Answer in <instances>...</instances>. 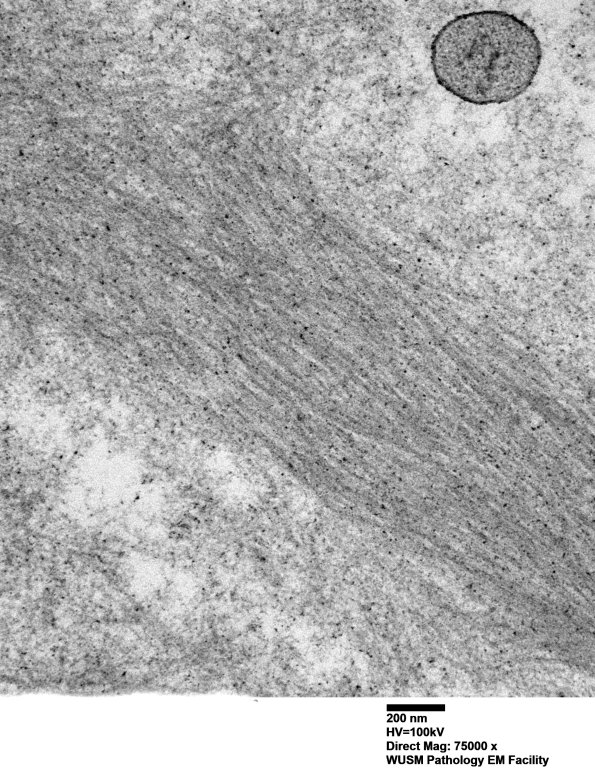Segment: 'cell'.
<instances>
[{"label":"cell","mask_w":595,"mask_h":781,"mask_svg":"<svg viewBox=\"0 0 595 781\" xmlns=\"http://www.w3.org/2000/svg\"><path fill=\"white\" fill-rule=\"evenodd\" d=\"M431 66L438 84L464 102L502 104L533 83L542 47L534 29L514 14L481 10L449 20L433 37Z\"/></svg>","instance_id":"obj_1"}]
</instances>
